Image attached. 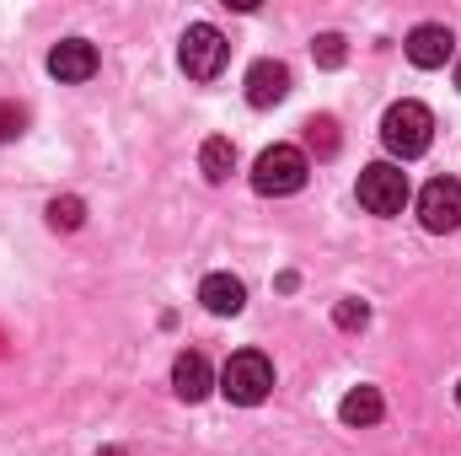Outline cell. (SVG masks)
<instances>
[{
  "label": "cell",
  "instance_id": "6da1fadb",
  "mask_svg": "<svg viewBox=\"0 0 461 456\" xmlns=\"http://www.w3.org/2000/svg\"><path fill=\"white\" fill-rule=\"evenodd\" d=\"M429 140H435V114H429L424 103L402 97V103H392V108H386V118H381V145H386L397 161L424 156V150H429Z\"/></svg>",
  "mask_w": 461,
  "mask_h": 456
},
{
  "label": "cell",
  "instance_id": "7a4b0ae2",
  "mask_svg": "<svg viewBox=\"0 0 461 456\" xmlns=\"http://www.w3.org/2000/svg\"><path fill=\"white\" fill-rule=\"evenodd\" d=\"M306 172H312V161H306L301 145H268L252 161V188L263 199H285V194H301L306 188Z\"/></svg>",
  "mask_w": 461,
  "mask_h": 456
},
{
  "label": "cell",
  "instance_id": "3957f363",
  "mask_svg": "<svg viewBox=\"0 0 461 456\" xmlns=\"http://www.w3.org/2000/svg\"><path fill=\"white\" fill-rule=\"evenodd\" d=\"M221 392H226L236 408H258V403L274 392V365H268V354L236 349L226 360V370H221Z\"/></svg>",
  "mask_w": 461,
  "mask_h": 456
},
{
  "label": "cell",
  "instance_id": "277c9868",
  "mask_svg": "<svg viewBox=\"0 0 461 456\" xmlns=\"http://www.w3.org/2000/svg\"><path fill=\"white\" fill-rule=\"evenodd\" d=\"M226 32L221 27H210V22H194L188 32H183V49H177V65L194 76V81H215L221 70H226Z\"/></svg>",
  "mask_w": 461,
  "mask_h": 456
},
{
  "label": "cell",
  "instance_id": "5b68a950",
  "mask_svg": "<svg viewBox=\"0 0 461 456\" xmlns=\"http://www.w3.org/2000/svg\"><path fill=\"white\" fill-rule=\"evenodd\" d=\"M359 205L370 215H402V205H408V172L392 167V161H370L359 172Z\"/></svg>",
  "mask_w": 461,
  "mask_h": 456
},
{
  "label": "cell",
  "instance_id": "8992f818",
  "mask_svg": "<svg viewBox=\"0 0 461 456\" xmlns=\"http://www.w3.org/2000/svg\"><path fill=\"white\" fill-rule=\"evenodd\" d=\"M419 221H424V231H435V236H446V231L461 226V183L456 178L424 183V194H419Z\"/></svg>",
  "mask_w": 461,
  "mask_h": 456
},
{
  "label": "cell",
  "instance_id": "52a82bcc",
  "mask_svg": "<svg viewBox=\"0 0 461 456\" xmlns=\"http://www.w3.org/2000/svg\"><path fill=\"white\" fill-rule=\"evenodd\" d=\"M408 59L419 65V70H440L451 54H456V38H451V27L446 22H419L413 32H408Z\"/></svg>",
  "mask_w": 461,
  "mask_h": 456
},
{
  "label": "cell",
  "instance_id": "ba28073f",
  "mask_svg": "<svg viewBox=\"0 0 461 456\" xmlns=\"http://www.w3.org/2000/svg\"><path fill=\"white\" fill-rule=\"evenodd\" d=\"M49 76L65 81V87L92 81V76H97V49H92L86 38H65V43H54V49H49Z\"/></svg>",
  "mask_w": 461,
  "mask_h": 456
},
{
  "label": "cell",
  "instance_id": "9c48e42d",
  "mask_svg": "<svg viewBox=\"0 0 461 456\" xmlns=\"http://www.w3.org/2000/svg\"><path fill=\"white\" fill-rule=\"evenodd\" d=\"M290 97V70L279 65V59H258L252 70H247V103L252 108H274V103H285Z\"/></svg>",
  "mask_w": 461,
  "mask_h": 456
},
{
  "label": "cell",
  "instance_id": "30bf717a",
  "mask_svg": "<svg viewBox=\"0 0 461 456\" xmlns=\"http://www.w3.org/2000/svg\"><path fill=\"white\" fill-rule=\"evenodd\" d=\"M210 387H215L210 360H204L199 349H183V354L172 360V392H177L183 403H199V397H210Z\"/></svg>",
  "mask_w": 461,
  "mask_h": 456
},
{
  "label": "cell",
  "instance_id": "8fae6325",
  "mask_svg": "<svg viewBox=\"0 0 461 456\" xmlns=\"http://www.w3.org/2000/svg\"><path fill=\"white\" fill-rule=\"evenodd\" d=\"M199 301H204V312H215V317H236V312L247 306V285H241L236 274H204Z\"/></svg>",
  "mask_w": 461,
  "mask_h": 456
},
{
  "label": "cell",
  "instance_id": "7c38bea8",
  "mask_svg": "<svg viewBox=\"0 0 461 456\" xmlns=\"http://www.w3.org/2000/svg\"><path fill=\"white\" fill-rule=\"evenodd\" d=\"M381 414H386V403H381V392H375V387H348L344 403H339V419H344V424H354V430L375 424Z\"/></svg>",
  "mask_w": 461,
  "mask_h": 456
},
{
  "label": "cell",
  "instance_id": "4fadbf2b",
  "mask_svg": "<svg viewBox=\"0 0 461 456\" xmlns=\"http://www.w3.org/2000/svg\"><path fill=\"white\" fill-rule=\"evenodd\" d=\"M199 167H204V178H210V183H226L230 172H236V145H230L226 134L204 140V150H199Z\"/></svg>",
  "mask_w": 461,
  "mask_h": 456
},
{
  "label": "cell",
  "instance_id": "5bb4252c",
  "mask_svg": "<svg viewBox=\"0 0 461 456\" xmlns=\"http://www.w3.org/2000/svg\"><path fill=\"white\" fill-rule=\"evenodd\" d=\"M306 145H312V156H339V123L328 114H317V118H306Z\"/></svg>",
  "mask_w": 461,
  "mask_h": 456
},
{
  "label": "cell",
  "instance_id": "9a60e30c",
  "mask_svg": "<svg viewBox=\"0 0 461 456\" xmlns=\"http://www.w3.org/2000/svg\"><path fill=\"white\" fill-rule=\"evenodd\" d=\"M81 221H86V205H81L76 194L49 199V226H54V231H81Z\"/></svg>",
  "mask_w": 461,
  "mask_h": 456
},
{
  "label": "cell",
  "instance_id": "2e32d148",
  "mask_svg": "<svg viewBox=\"0 0 461 456\" xmlns=\"http://www.w3.org/2000/svg\"><path fill=\"white\" fill-rule=\"evenodd\" d=\"M312 54H317L322 70H339V65H344V38H339V32H317V38H312Z\"/></svg>",
  "mask_w": 461,
  "mask_h": 456
},
{
  "label": "cell",
  "instance_id": "e0dca14e",
  "mask_svg": "<svg viewBox=\"0 0 461 456\" xmlns=\"http://www.w3.org/2000/svg\"><path fill=\"white\" fill-rule=\"evenodd\" d=\"M333 323H339L344 333H359V328L370 323V306H365V301H339V306H333Z\"/></svg>",
  "mask_w": 461,
  "mask_h": 456
},
{
  "label": "cell",
  "instance_id": "ac0fdd59",
  "mask_svg": "<svg viewBox=\"0 0 461 456\" xmlns=\"http://www.w3.org/2000/svg\"><path fill=\"white\" fill-rule=\"evenodd\" d=\"M27 129V108H16V103H0V145L5 140H16Z\"/></svg>",
  "mask_w": 461,
  "mask_h": 456
},
{
  "label": "cell",
  "instance_id": "d6986e66",
  "mask_svg": "<svg viewBox=\"0 0 461 456\" xmlns=\"http://www.w3.org/2000/svg\"><path fill=\"white\" fill-rule=\"evenodd\" d=\"M97 456H123V451H118V446H108V451H97Z\"/></svg>",
  "mask_w": 461,
  "mask_h": 456
},
{
  "label": "cell",
  "instance_id": "ffe728a7",
  "mask_svg": "<svg viewBox=\"0 0 461 456\" xmlns=\"http://www.w3.org/2000/svg\"><path fill=\"white\" fill-rule=\"evenodd\" d=\"M456 87H461V59H456Z\"/></svg>",
  "mask_w": 461,
  "mask_h": 456
},
{
  "label": "cell",
  "instance_id": "44dd1931",
  "mask_svg": "<svg viewBox=\"0 0 461 456\" xmlns=\"http://www.w3.org/2000/svg\"><path fill=\"white\" fill-rule=\"evenodd\" d=\"M456 403H461V381H456Z\"/></svg>",
  "mask_w": 461,
  "mask_h": 456
}]
</instances>
